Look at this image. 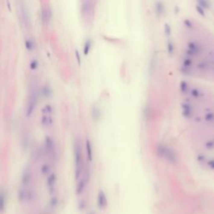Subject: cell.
<instances>
[{
	"instance_id": "22",
	"label": "cell",
	"mask_w": 214,
	"mask_h": 214,
	"mask_svg": "<svg viewBox=\"0 0 214 214\" xmlns=\"http://www.w3.org/2000/svg\"><path fill=\"white\" fill-rule=\"evenodd\" d=\"M204 119H205V121L207 122L214 121V113L213 112H209V113H207V114L205 115Z\"/></svg>"
},
{
	"instance_id": "24",
	"label": "cell",
	"mask_w": 214,
	"mask_h": 214,
	"mask_svg": "<svg viewBox=\"0 0 214 214\" xmlns=\"http://www.w3.org/2000/svg\"><path fill=\"white\" fill-rule=\"evenodd\" d=\"M164 32L166 33V36H170L171 33H172V28L168 24H165L164 25Z\"/></svg>"
},
{
	"instance_id": "12",
	"label": "cell",
	"mask_w": 214,
	"mask_h": 214,
	"mask_svg": "<svg viewBox=\"0 0 214 214\" xmlns=\"http://www.w3.org/2000/svg\"><path fill=\"white\" fill-rule=\"evenodd\" d=\"M85 147H86V154H87V158L90 162H92L93 160V149L92 145L90 140L87 139L85 140Z\"/></svg>"
},
{
	"instance_id": "13",
	"label": "cell",
	"mask_w": 214,
	"mask_h": 214,
	"mask_svg": "<svg viewBox=\"0 0 214 214\" xmlns=\"http://www.w3.org/2000/svg\"><path fill=\"white\" fill-rule=\"evenodd\" d=\"M155 11L157 17H161V16L163 14V12H164V5H163L162 2L157 1V2L156 3Z\"/></svg>"
},
{
	"instance_id": "10",
	"label": "cell",
	"mask_w": 214,
	"mask_h": 214,
	"mask_svg": "<svg viewBox=\"0 0 214 214\" xmlns=\"http://www.w3.org/2000/svg\"><path fill=\"white\" fill-rule=\"evenodd\" d=\"M87 182H88L87 177H85V178H83V179L79 181V182H78L77 185H76V189H75L77 195H80V194H82V193L84 192Z\"/></svg>"
},
{
	"instance_id": "19",
	"label": "cell",
	"mask_w": 214,
	"mask_h": 214,
	"mask_svg": "<svg viewBox=\"0 0 214 214\" xmlns=\"http://www.w3.org/2000/svg\"><path fill=\"white\" fill-rule=\"evenodd\" d=\"M49 172H50V166L49 164H47V163L44 164L42 166V167H41V172H42V174L43 175H47V174H49Z\"/></svg>"
},
{
	"instance_id": "35",
	"label": "cell",
	"mask_w": 214,
	"mask_h": 214,
	"mask_svg": "<svg viewBox=\"0 0 214 214\" xmlns=\"http://www.w3.org/2000/svg\"><path fill=\"white\" fill-rule=\"evenodd\" d=\"M207 166H209L212 170H214V159L209 160V161L207 162Z\"/></svg>"
},
{
	"instance_id": "36",
	"label": "cell",
	"mask_w": 214,
	"mask_h": 214,
	"mask_svg": "<svg viewBox=\"0 0 214 214\" xmlns=\"http://www.w3.org/2000/svg\"><path fill=\"white\" fill-rule=\"evenodd\" d=\"M197 161L199 162H205V160H206V158H205V156L203 155H198L197 156Z\"/></svg>"
},
{
	"instance_id": "30",
	"label": "cell",
	"mask_w": 214,
	"mask_h": 214,
	"mask_svg": "<svg viewBox=\"0 0 214 214\" xmlns=\"http://www.w3.org/2000/svg\"><path fill=\"white\" fill-rule=\"evenodd\" d=\"M52 112V107L50 105H45L43 109V113L44 115H49Z\"/></svg>"
},
{
	"instance_id": "9",
	"label": "cell",
	"mask_w": 214,
	"mask_h": 214,
	"mask_svg": "<svg viewBox=\"0 0 214 214\" xmlns=\"http://www.w3.org/2000/svg\"><path fill=\"white\" fill-rule=\"evenodd\" d=\"M201 51V47H199L194 42H190L188 44V50H187V55H198Z\"/></svg>"
},
{
	"instance_id": "25",
	"label": "cell",
	"mask_w": 214,
	"mask_h": 214,
	"mask_svg": "<svg viewBox=\"0 0 214 214\" xmlns=\"http://www.w3.org/2000/svg\"><path fill=\"white\" fill-rule=\"evenodd\" d=\"M192 59H185L182 62V66L183 67H187L190 68V66H192Z\"/></svg>"
},
{
	"instance_id": "11",
	"label": "cell",
	"mask_w": 214,
	"mask_h": 214,
	"mask_svg": "<svg viewBox=\"0 0 214 214\" xmlns=\"http://www.w3.org/2000/svg\"><path fill=\"white\" fill-rule=\"evenodd\" d=\"M6 209V194L3 189H0V213L4 212Z\"/></svg>"
},
{
	"instance_id": "14",
	"label": "cell",
	"mask_w": 214,
	"mask_h": 214,
	"mask_svg": "<svg viewBox=\"0 0 214 214\" xmlns=\"http://www.w3.org/2000/svg\"><path fill=\"white\" fill-rule=\"evenodd\" d=\"M41 122H42V126H46V127H49L52 125V119L50 116H49V115H44L43 116V118L41 120Z\"/></svg>"
},
{
	"instance_id": "5",
	"label": "cell",
	"mask_w": 214,
	"mask_h": 214,
	"mask_svg": "<svg viewBox=\"0 0 214 214\" xmlns=\"http://www.w3.org/2000/svg\"><path fill=\"white\" fill-rule=\"evenodd\" d=\"M44 151L45 154L49 156H51L54 155L55 151V142L52 138L49 137H46L45 139V143H44Z\"/></svg>"
},
{
	"instance_id": "34",
	"label": "cell",
	"mask_w": 214,
	"mask_h": 214,
	"mask_svg": "<svg viewBox=\"0 0 214 214\" xmlns=\"http://www.w3.org/2000/svg\"><path fill=\"white\" fill-rule=\"evenodd\" d=\"M75 57H76V59H77L78 64L80 65V64H81V58H80V53H79V51H78V50H76V51H75Z\"/></svg>"
},
{
	"instance_id": "29",
	"label": "cell",
	"mask_w": 214,
	"mask_h": 214,
	"mask_svg": "<svg viewBox=\"0 0 214 214\" xmlns=\"http://www.w3.org/2000/svg\"><path fill=\"white\" fill-rule=\"evenodd\" d=\"M181 72L182 74H190L192 73V70H190V68H187V67H181Z\"/></svg>"
},
{
	"instance_id": "2",
	"label": "cell",
	"mask_w": 214,
	"mask_h": 214,
	"mask_svg": "<svg viewBox=\"0 0 214 214\" xmlns=\"http://www.w3.org/2000/svg\"><path fill=\"white\" fill-rule=\"evenodd\" d=\"M157 155L160 157H163L172 164L177 162V156L172 149H171L165 145L160 144L157 147Z\"/></svg>"
},
{
	"instance_id": "26",
	"label": "cell",
	"mask_w": 214,
	"mask_h": 214,
	"mask_svg": "<svg viewBox=\"0 0 214 214\" xmlns=\"http://www.w3.org/2000/svg\"><path fill=\"white\" fill-rule=\"evenodd\" d=\"M196 10H197V14H199L201 16L205 17V11H204V8H203L201 6H199L198 4L196 5Z\"/></svg>"
},
{
	"instance_id": "31",
	"label": "cell",
	"mask_w": 214,
	"mask_h": 214,
	"mask_svg": "<svg viewBox=\"0 0 214 214\" xmlns=\"http://www.w3.org/2000/svg\"><path fill=\"white\" fill-rule=\"evenodd\" d=\"M38 65H39V64H38L37 60H36V59H33V60L31 61V63H30V69H31V70H35L38 67Z\"/></svg>"
},
{
	"instance_id": "18",
	"label": "cell",
	"mask_w": 214,
	"mask_h": 214,
	"mask_svg": "<svg viewBox=\"0 0 214 214\" xmlns=\"http://www.w3.org/2000/svg\"><path fill=\"white\" fill-rule=\"evenodd\" d=\"M190 93H191V95H192V97H194V98H200L201 97V96H202V93H201V91H200L199 90H197V89H192L191 90V91H190Z\"/></svg>"
},
{
	"instance_id": "20",
	"label": "cell",
	"mask_w": 214,
	"mask_h": 214,
	"mask_svg": "<svg viewBox=\"0 0 214 214\" xmlns=\"http://www.w3.org/2000/svg\"><path fill=\"white\" fill-rule=\"evenodd\" d=\"M51 90H50V88L49 86H44L43 90H42V94H43V96L44 97H49V96H51Z\"/></svg>"
},
{
	"instance_id": "8",
	"label": "cell",
	"mask_w": 214,
	"mask_h": 214,
	"mask_svg": "<svg viewBox=\"0 0 214 214\" xmlns=\"http://www.w3.org/2000/svg\"><path fill=\"white\" fill-rule=\"evenodd\" d=\"M181 109H182V115L185 118H191L193 114L192 107L188 103L181 104Z\"/></svg>"
},
{
	"instance_id": "17",
	"label": "cell",
	"mask_w": 214,
	"mask_h": 214,
	"mask_svg": "<svg viewBox=\"0 0 214 214\" xmlns=\"http://www.w3.org/2000/svg\"><path fill=\"white\" fill-rule=\"evenodd\" d=\"M180 90H181V93H183V94H186V93L187 92V90H188V85H187V83L185 80H182L180 83Z\"/></svg>"
},
{
	"instance_id": "7",
	"label": "cell",
	"mask_w": 214,
	"mask_h": 214,
	"mask_svg": "<svg viewBox=\"0 0 214 214\" xmlns=\"http://www.w3.org/2000/svg\"><path fill=\"white\" fill-rule=\"evenodd\" d=\"M97 206L100 209H104L107 206L106 196L102 190H100L97 196Z\"/></svg>"
},
{
	"instance_id": "21",
	"label": "cell",
	"mask_w": 214,
	"mask_h": 214,
	"mask_svg": "<svg viewBox=\"0 0 214 214\" xmlns=\"http://www.w3.org/2000/svg\"><path fill=\"white\" fill-rule=\"evenodd\" d=\"M167 51L169 55H172L174 53V45L172 44V42L171 40H169L167 42Z\"/></svg>"
},
{
	"instance_id": "6",
	"label": "cell",
	"mask_w": 214,
	"mask_h": 214,
	"mask_svg": "<svg viewBox=\"0 0 214 214\" xmlns=\"http://www.w3.org/2000/svg\"><path fill=\"white\" fill-rule=\"evenodd\" d=\"M56 182H57V176L55 173L50 174L46 180V185H47V188L49 193H53L55 192V189L56 187Z\"/></svg>"
},
{
	"instance_id": "23",
	"label": "cell",
	"mask_w": 214,
	"mask_h": 214,
	"mask_svg": "<svg viewBox=\"0 0 214 214\" xmlns=\"http://www.w3.org/2000/svg\"><path fill=\"white\" fill-rule=\"evenodd\" d=\"M92 116L94 120H98L100 117V111L97 107H93L92 109Z\"/></svg>"
},
{
	"instance_id": "28",
	"label": "cell",
	"mask_w": 214,
	"mask_h": 214,
	"mask_svg": "<svg viewBox=\"0 0 214 214\" xmlns=\"http://www.w3.org/2000/svg\"><path fill=\"white\" fill-rule=\"evenodd\" d=\"M183 24H184V25L187 28V29H192L193 28V24H192V23L191 22V20H189V19H185V20H183Z\"/></svg>"
},
{
	"instance_id": "16",
	"label": "cell",
	"mask_w": 214,
	"mask_h": 214,
	"mask_svg": "<svg viewBox=\"0 0 214 214\" xmlns=\"http://www.w3.org/2000/svg\"><path fill=\"white\" fill-rule=\"evenodd\" d=\"M197 4L203 8H209L211 6L210 0H197Z\"/></svg>"
},
{
	"instance_id": "37",
	"label": "cell",
	"mask_w": 214,
	"mask_h": 214,
	"mask_svg": "<svg viewBox=\"0 0 214 214\" xmlns=\"http://www.w3.org/2000/svg\"><path fill=\"white\" fill-rule=\"evenodd\" d=\"M179 11H180V8H179V7L176 6V7H175V14H178V13H179Z\"/></svg>"
},
{
	"instance_id": "1",
	"label": "cell",
	"mask_w": 214,
	"mask_h": 214,
	"mask_svg": "<svg viewBox=\"0 0 214 214\" xmlns=\"http://www.w3.org/2000/svg\"><path fill=\"white\" fill-rule=\"evenodd\" d=\"M74 164H75V172L74 177L75 180L78 181L82 174L83 170V155H82V148L80 140L76 139L74 140Z\"/></svg>"
},
{
	"instance_id": "33",
	"label": "cell",
	"mask_w": 214,
	"mask_h": 214,
	"mask_svg": "<svg viewBox=\"0 0 214 214\" xmlns=\"http://www.w3.org/2000/svg\"><path fill=\"white\" fill-rule=\"evenodd\" d=\"M207 67V64L206 63V62H201L200 64H198V65H197V68L198 69H200V70H206Z\"/></svg>"
},
{
	"instance_id": "4",
	"label": "cell",
	"mask_w": 214,
	"mask_h": 214,
	"mask_svg": "<svg viewBox=\"0 0 214 214\" xmlns=\"http://www.w3.org/2000/svg\"><path fill=\"white\" fill-rule=\"evenodd\" d=\"M32 177H33V172H32L31 167H30V166H26L22 174L21 187L27 188V187L30 186L31 181H32Z\"/></svg>"
},
{
	"instance_id": "32",
	"label": "cell",
	"mask_w": 214,
	"mask_h": 214,
	"mask_svg": "<svg viewBox=\"0 0 214 214\" xmlns=\"http://www.w3.org/2000/svg\"><path fill=\"white\" fill-rule=\"evenodd\" d=\"M205 146H206V148L208 149V150H212L214 148V142L213 141L209 140V141H207V143L205 144Z\"/></svg>"
},
{
	"instance_id": "27",
	"label": "cell",
	"mask_w": 214,
	"mask_h": 214,
	"mask_svg": "<svg viewBox=\"0 0 214 214\" xmlns=\"http://www.w3.org/2000/svg\"><path fill=\"white\" fill-rule=\"evenodd\" d=\"M25 46H26V49H27L31 50V49L33 48V42H32V40H30V39L26 40Z\"/></svg>"
},
{
	"instance_id": "15",
	"label": "cell",
	"mask_w": 214,
	"mask_h": 214,
	"mask_svg": "<svg viewBox=\"0 0 214 214\" xmlns=\"http://www.w3.org/2000/svg\"><path fill=\"white\" fill-rule=\"evenodd\" d=\"M91 45H92V43H91L90 39H87L85 41L84 48H83V52H84L85 55H89V53L90 51V49H91Z\"/></svg>"
},
{
	"instance_id": "3",
	"label": "cell",
	"mask_w": 214,
	"mask_h": 214,
	"mask_svg": "<svg viewBox=\"0 0 214 214\" xmlns=\"http://www.w3.org/2000/svg\"><path fill=\"white\" fill-rule=\"evenodd\" d=\"M37 100H38V95L35 90H33L30 93L29 100H28V105H27V108H26V115L27 117H30L32 114L33 113V111L36 108L37 105Z\"/></svg>"
}]
</instances>
